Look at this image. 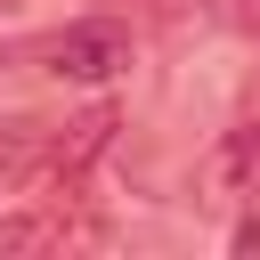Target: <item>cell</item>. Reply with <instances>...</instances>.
Here are the masks:
<instances>
[{"instance_id": "obj_1", "label": "cell", "mask_w": 260, "mask_h": 260, "mask_svg": "<svg viewBox=\"0 0 260 260\" xmlns=\"http://www.w3.org/2000/svg\"><path fill=\"white\" fill-rule=\"evenodd\" d=\"M114 130H122L114 106H81V114H65V122L49 130V154H41V171H32V195H41V203H81V179L114 154Z\"/></svg>"}, {"instance_id": "obj_2", "label": "cell", "mask_w": 260, "mask_h": 260, "mask_svg": "<svg viewBox=\"0 0 260 260\" xmlns=\"http://www.w3.org/2000/svg\"><path fill=\"white\" fill-rule=\"evenodd\" d=\"M41 57H49V73H57V81L106 89L114 73H130V24H114V16H73L65 32H49V41H41Z\"/></svg>"}, {"instance_id": "obj_3", "label": "cell", "mask_w": 260, "mask_h": 260, "mask_svg": "<svg viewBox=\"0 0 260 260\" xmlns=\"http://www.w3.org/2000/svg\"><path fill=\"white\" fill-rule=\"evenodd\" d=\"M195 203H211V211H252L260 203V138H252V122H236L195 162Z\"/></svg>"}, {"instance_id": "obj_4", "label": "cell", "mask_w": 260, "mask_h": 260, "mask_svg": "<svg viewBox=\"0 0 260 260\" xmlns=\"http://www.w3.org/2000/svg\"><path fill=\"white\" fill-rule=\"evenodd\" d=\"M24 252H65V211L57 203L0 211V260H24Z\"/></svg>"}, {"instance_id": "obj_5", "label": "cell", "mask_w": 260, "mask_h": 260, "mask_svg": "<svg viewBox=\"0 0 260 260\" xmlns=\"http://www.w3.org/2000/svg\"><path fill=\"white\" fill-rule=\"evenodd\" d=\"M41 154H49V122H32V114H8V122H0V195L32 187Z\"/></svg>"}, {"instance_id": "obj_6", "label": "cell", "mask_w": 260, "mask_h": 260, "mask_svg": "<svg viewBox=\"0 0 260 260\" xmlns=\"http://www.w3.org/2000/svg\"><path fill=\"white\" fill-rule=\"evenodd\" d=\"M228 244H236V260H260V203H252V211L228 228Z\"/></svg>"}, {"instance_id": "obj_7", "label": "cell", "mask_w": 260, "mask_h": 260, "mask_svg": "<svg viewBox=\"0 0 260 260\" xmlns=\"http://www.w3.org/2000/svg\"><path fill=\"white\" fill-rule=\"evenodd\" d=\"M236 16H244V32H252V41H260V0H244V8H236Z\"/></svg>"}, {"instance_id": "obj_8", "label": "cell", "mask_w": 260, "mask_h": 260, "mask_svg": "<svg viewBox=\"0 0 260 260\" xmlns=\"http://www.w3.org/2000/svg\"><path fill=\"white\" fill-rule=\"evenodd\" d=\"M244 122H252V138H260V98H252V114H244Z\"/></svg>"}, {"instance_id": "obj_9", "label": "cell", "mask_w": 260, "mask_h": 260, "mask_svg": "<svg viewBox=\"0 0 260 260\" xmlns=\"http://www.w3.org/2000/svg\"><path fill=\"white\" fill-rule=\"evenodd\" d=\"M0 8H8V0H0Z\"/></svg>"}]
</instances>
